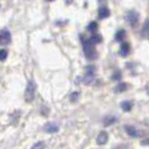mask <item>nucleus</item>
Instances as JSON below:
<instances>
[{"label": "nucleus", "instance_id": "nucleus-21", "mask_svg": "<svg viewBox=\"0 0 149 149\" xmlns=\"http://www.w3.org/2000/svg\"><path fill=\"white\" fill-rule=\"evenodd\" d=\"M141 143H142V145H145V146H147V143H148V139H145V140H143Z\"/></svg>", "mask_w": 149, "mask_h": 149}, {"label": "nucleus", "instance_id": "nucleus-16", "mask_svg": "<svg viewBox=\"0 0 149 149\" xmlns=\"http://www.w3.org/2000/svg\"><path fill=\"white\" fill-rule=\"evenodd\" d=\"M148 19L145 22V25H143V30H142V35L145 38H148L149 36V33H148Z\"/></svg>", "mask_w": 149, "mask_h": 149}, {"label": "nucleus", "instance_id": "nucleus-11", "mask_svg": "<svg viewBox=\"0 0 149 149\" xmlns=\"http://www.w3.org/2000/svg\"><path fill=\"white\" fill-rule=\"evenodd\" d=\"M117 121V118L116 117H112V116H109V117H107L103 121V125H104L105 127H108V126H111L112 123H114Z\"/></svg>", "mask_w": 149, "mask_h": 149}, {"label": "nucleus", "instance_id": "nucleus-14", "mask_svg": "<svg viewBox=\"0 0 149 149\" xmlns=\"http://www.w3.org/2000/svg\"><path fill=\"white\" fill-rule=\"evenodd\" d=\"M90 40H91L93 44L95 45V44H97V43H101L102 37H101L100 35H95V34H93V35H92V37L90 38Z\"/></svg>", "mask_w": 149, "mask_h": 149}, {"label": "nucleus", "instance_id": "nucleus-15", "mask_svg": "<svg viewBox=\"0 0 149 149\" xmlns=\"http://www.w3.org/2000/svg\"><path fill=\"white\" fill-rule=\"evenodd\" d=\"M128 88L127 83H120L117 85V88H116V91L117 92H123V91H126Z\"/></svg>", "mask_w": 149, "mask_h": 149}, {"label": "nucleus", "instance_id": "nucleus-5", "mask_svg": "<svg viewBox=\"0 0 149 149\" xmlns=\"http://www.w3.org/2000/svg\"><path fill=\"white\" fill-rule=\"evenodd\" d=\"M58 129H60L58 125L55 123V122H47L43 127V130L47 134H55V132L58 131Z\"/></svg>", "mask_w": 149, "mask_h": 149}, {"label": "nucleus", "instance_id": "nucleus-20", "mask_svg": "<svg viewBox=\"0 0 149 149\" xmlns=\"http://www.w3.org/2000/svg\"><path fill=\"white\" fill-rule=\"evenodd\" d=\"M120 79H121V73H120L119 71H117V72L113 74V76H112V80L118 81V80H120Z\"/></svg>", "mask_w": 149, "mask_h": 149}, {"label": "nucleus", "instance_id": "nucleus-7", "mask_svg": "<svg viewBox=\"0 0 149 149\" xmlns=\"http://www.w3.org/2000/svg\"><path fill=\"white\" fill-rule=\"evenodd\" d=\"M125 129H126V132H127L130 137H132V138H134V137H138V136L142 134V132L138 131V130H137L134 127H132V126H126V127H125Z\"/></svg>", "mask_w": 149, "mask_h": 149}, {"label": "nucleus", "instance_id": "nucleus-10", "mask_svg": "<svg viewBox=\"0 0 149 149\" xmlns=\"http://www.w3.org/2000/svg\"><path fill=\"white\" fill-rule=\"evenodd\" d=\"M132 107H134V104H132V102H130V101H125V102L121 103V108L123 109V111L129 112L132 109Z\"/></svg>", "mask_w": 149, "mask_h": 149}, {"label": "nucleus", "instance_id": "nucleus-18", "mask_svg": "<svg viewBox=\"0 0 149 149\" xmlns=\"http://www.w3.org/2000/svg\"><path fill=\"white\" fill-rule=\"evenodd\" d=\"M8 56V52L6 49H0V61H5Z\"/></svg>", "mask_w": 149, "mask_h": 149}, {"label": "nucleus", "instance_id": "nucleus-6", "mask_svg": "<svg viewBox=\"0 0 149 149\" xmlns=\"http://www.w3.org/2000/svg\"><path fill=\"white\" fill-rule=\"evenodd\" d=\"M108 140H109V134L107 131H101L97 137V145H105L108 142Z\"/></svg>", "mask_w": 149, "mask_h": 149}, {"label": "nucleus", "instance_id": "nucleus-12", "mask_svg": "<svg viewBox=\"0 0 149 149\" xmlns=\"http://www.w3.org/2000/svg\"><path fill=\"white\" fill-rule=\"evenodd\" d=\"M125 35H126V31H125V30H119V31L116 34V40H117V42H121V40H123Z\"/></svg>", "mask_w": 149, "mask_h": 149}, {"label": "nucleus", "instance_id": "nucleus-2", "mask_svg": "<svg viewBox=\"0 0 149 149\" xmlns=\"http://www.w3.org/2000/svg\"><path fill=\"white\" fill-rule=\"evenodd\" d=\"M35 92H36V83L34 81H29L27 84L26 91H25V100L27 103L33 102V100L35 97Z\"/></svg>", "mask_w": 149, "mask_h": 149}, {"label": "nucleus", "instance_id": "nucleus-3", "mask_svg": "<svg viewBox=\"0 0 149 149\" xmlns=\"http://www.w3.org/2000/svg\"><path fill=\"white\" fill-rule=\"evenodd\" d=\"M127 20L130 26L136 27L138 25V22H139V14L137 11H134V10H130L127 14Z\"/></svg>", "mask_w": 149, "mask_h": 149}, {"label": "nucleus", "instance_id": "nucleus-1", "mask_svg": "<svg viewBox=\"0 0 149 149\" xmlns=\"http://www.w3.org/2000/svg\"><path fill=\"white\" fill-rule=\"evenodd\" d=\"M82 43H83V49L84 53L86 55V57L89 60H94L97 58V52H95V48H94V44L86 38H82Z\"/></svg>", "mask_w": 149, "mask_h": 149}, {"label": "nucleus", "instance_id": "nucleus-19", "mask_svg": "<svg viewBox=\"0 0 149 149\" xmlns=\"http://www.w3.org/2000/svg\"><path fill=\"white\" fill-rule=\"evenodd\" d=\"M79 97H80V93H79V92H73V93L71 94V97H70V100H71L72 102H75Z\"/></svg>", "mask_w": 149, "mask_h": 149}, {"label": "nucleus", "instance_id": "nucleus-22", "mask_svg": "<svg viewBox=\"0 0 149 149\" xmlns=\"http://www.w3.org/2000/svg\"><path fill=\"white\" fill-rule=\"evenodd\" d=\"M47 1H54V0H47Z\"/></svg>", "mask_w": 149, "mask_h": 149}, {"label": "nucleus", "instance_id": "nucleus-8", "mask_svg": "<svg viewBox=\"0 0 149 149\" xmlns=\"http://www.w3.org/2000/svg\"><path fill=\"white\" fill-rule=\"evenodd\" d=\"M109 16H110V10L107 7H101L99 9V18L104 19V18H108Z\"/></svg>", "mask_w": 149, "mask_h": 149}, {"label": "nucleus", "instance_id": "nucleus-13", "mask_svg": "<svg viewBox=\"0 0 149 149\" xmlns=\"http://www.w3.org/2000/svg\"><path fill=\"white\" fill-rule=\"evenodd\" d=\"M97 24L95 22H90V25L88 26V30L89 31H91L92 34H94L95 31H97Z\"/></svg>", "mask_w": 149, "mask_h": 149}, {"label": "nucleus", "instance_id": "nucleus-4", "mask_svg": "<svg viewBox=\"0 0 149 149\" xmlns=\"http://www.w3.org/2000/svg\"><path fill=\"white\" fill-rule=\"evenodd\" d=\"M11 42V34L8 29H2L0 31V44L7 45Z\"/></svg>", "mask_w": 149, "mask_h": 149}, {"label": "nucleus", "instance_id": "nucleus-9", "mask_svg": "<svg viewBox=\"0 0 149 149\" xmlns=\"http://www.w3.org/2000/svg\"><path fill=\"white\" fill-rule=\"evenodd\" d=\"M129 53H130V45L128 43H123L120 47V55L121 56H127Z\"/></svg>", "mask_w": 149, "mask_h": 149}, {"label": "nucleus", "instance_id": "nucleus-17", "mask_svg": "<svg viewBox=\"0 0 149 149\" xmlns=\"http://www.w3.org/2000/svg\"><path fill=\"white\" fill-rule=\"evenodd\" d=\"M44 147H45V143L43 141H39V142H36L33 147L30 149H44Z\"/></svg>", "mask_w": 149, "mask_h": 149}]
</instances>
